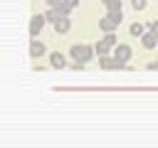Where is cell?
<instances>
[{"instance_id":"2e32d148","label":"cell","mask_w":158,"mask_h":148,"mask_svg":"<svg viewBox=\"0 0 158 148\" xmlns=\"http://www.w3.org/2000/svg\"><path fill=\"white\" fill-rule=\"evenodd\" d=\"M146 27H148L151 32H156V35H158V20H151V22H148Z\"/></svg>"},{"instance_id":"7a4b0ae2","label":"cell","mask_w":158,"mask_h":148,"mask_svg":"<svg viewBox=\"0 0 158 148\" xmlns=\"http://www.w3.org/2000/svg\"><path fill=\"white\" fill-rule=\"evenodd\" d=\"M106 17H111L116 25H121V20H123V12H121V0H114V2H109V5H106Z\"/></svg>"},{"instance_id":"d6986e66","label":"cell","mask_w":158,"mask_h":148,"mask_svg":"<svg viewBox=\"0 0 158 148\" xmlns=\"http://www.w3.org/2000/svg\"><path fill=\"white\" fill-rule=\"evenodd\" d=\"M44 2H47V5H49V7H54V5H59V2H62V0H44Z\"/></svg>"},{"instance_id":"9a60e30c","label":"cell","mask_w":158,"mask_h":148,"mask_svg":"<svg viewBox=\"0 0 158 148\" xmlns=\"http://www.w3.org/2000/svg\"><path fill=\"white\" fill-rule=\"evenodd\" d=\"M131 5H133V10H143L146 7V0H131Z\"/></svg>"},{"instance_id":"277c9868","label":"cell","mask_w":158,"mask_h":148,"mask_svg":"<svg viewBox=\"0 0 158 148\" xmlns=\"http://www.w3.org/2000/svg\"><path fill=\"white\" fill-rule=\"evenodd\" d=\"M114 59L121 62V64H126V62L131 59V47H128V44H116V47H114Z\"/></svg>"},{"instance_id":"e0dca14e","label":"cell","mask_w":158,"mask_h":148,"mask_svg":"<svg viewBox=\"0 0 158 148\" xmlns=\"http://www.w3.org/2000/svg\"><path fill=\"white\" fill-rule=\"evenodd\" d=\"M64 2H67V5H69V7H72V10H74V7H77V5H79V0H64Z\"/></svg>"},{"instance_id":"52a82bcc","label":"cell","mask_w":158,"mask_h":148,"mask_svg":"<svg viewBox=\"0 0 158 148\" xmlns=\"http://www.w3.org/2000/svg\"><path fill=\"white\" fill-rule=\"evenodd\" d=\"M49 64H52V69H64L67 67V59H64L62 52H52L49 54Z\"/></svg>"},{"instance_id":"ffe728a7","label":"cell","mask_w":158,"mask_h":148,"mask_svg":"<svg viewBox=\"0 0 158 148\" xmlns=\"http://www.w3.org/2000/svg\"><path fill=\"white\" fill-rule=\"evenodd\" d=\"M101 2H104V5H109V2H114V0H101Z\"/></svg>"},{"instance_id":"ac0fdd59","label":"cell","mask_w":158,"mask_h":148,"mask_svg":"<svg viewBox=\"0 0 158 148\" xmlns=\"http://www.w3.org/2000/svg\"><path fill=\"white\" fill-rule=\"evenodd\" d=\"M146 69H158V59H156V62H148V64H146Z\"/></svg>"},{"instance_id":"6da1fadb","label":"cell","mask_w":158,"mask_h":148,"mask_svg":"<svg viewBox=\"0 0 158 148\" xmlns=\"http://www.w3.org/2000/svg\"><path fill=\"white\" fill-rule=\"evenodd\" d=\"M69 54H72L77 62L86 64L96 52H94V47H91V44H81V42H77V44H72V47H69Z\"/></svg>"},{"instance_id":"30bf717a","label":"cell","mask_w":158,"mask_h":148,"mask_svg":"<svg viewBox=\"0 0 158 148\" xmlns=\"http://www.w3.org/2000/svg\"><path fill=\"white\" fill-rule=\"evenodd\" d=\"M148 27L143 25V22H133L131 27H128V32H131V37H143V32H146Z\"/></svg>"},{"instance_id":"ba28073f","label":"cell","mask_w":158,"mask_h":148,"mask_svg":"<svg viewBox=\"0 0 158 148\" xmlns=\"http://www.w3.org/2000/svg\"><path fill=\"white\" fill-rule=\"evenodd\" d=\"M69 27H72V22H69V15H67V17H59V20L54 22V30H57L59 35H67V32H69Z\"/></svg>"},{"instance_id":"5b68a950","label":"cell","mask_w":158,"mask_h":148,"mask_svg":"<svg viewBox=\"0 0 158 148\" xmlns=\"http://www.w3.org/2000/svg\"><path fill=\"white\" fill-rule=\"evenodd\" d=\"M44 52H47V47H44L37 37H32V42H30V57H35V59H37V57H42Z\"/></svg>"},{"instance_id":"9c48e42d","label":"cell","mask_w":158,"mask_h":148,"mask_svg":"<svg viewBox=\"0 0 158 148\" xmlns=\"http://www.w3.org/2000/svg\"><path fill=\"white\" fill-rule=\"evenodd\" d=\"M116 27H118V25H116L111 17H101V20H99V30H104V32H114Z\"/></svg>"},{"instance_id":"3957f363","label":"cell","mask_w":158,"mask_h":148,"mask_svg":"<svg viewBox=\"0 0 158 148\" xmlns=\"http://www.w3.org/2000/svg\"><path fill=\"white\" fill-rule=\"evenodd\" d=\"M44 22H47L44 15H32V17H30V37H37L40 30L44 27Z\"/></svg>"},{"instance_id":"8992f818","label":"cell","mask_w":158,"mask_h":148,"mask_svg":"<svg viewBox=\"0 0 158 148\" xmlns=\"http://www.w3.org/2000/svg\"><path fill=\"white\" fill-rule=\"evenodd\" d=\"M141 44H143L146 49H153V47L158 44V35H156V32H151V30H146V32H143V37H141Z\"/></svg>"},{"instance_id":"4fadbf2b","label":"cell","mask_w":158,"mask_h":148,"mask_svg":"<svg viewBox=\"0 0 158 148\" xmlns=\"http://www.w3.org/2000/svg\"><path fill=\"white\" fill-rule=\"evenodd\" d=\"M54 7H57V12H59V15H62V17H67V15H69V12H72V7H69V5H67V2H64V0H62V2H59V5H54Z\"/></svg>"},{"instance_id":"8fae6325","label":"cell","mask_w":158,"mask_h":148,"mask_svg":"<svg viewBox=\"0 0 158 148\" xmlns=\"http://www.w3.org/2000/svg\"><path fill=\"white\" fill-rule=\"evenodd\" d=\"M111 49H114V47H111V44H106V42H104V39H101V42H96V44H94V52H96V54H99V57H106V54H109V52H111Z\"/></svg>"},{"instance_id":"7c38bea8","label":"cell","mask_w":158,"mask_h":148,"mask_svg":"<svg viewBox=\"0 0 158 148\" xmlns=\"http://www.w3.org/2000/svg\"><path fill=\"white\" fill-rule=\"evenodd\" d=\"M44 17H47V22H52V25H54V22H57L62 15L57 12V7H49V10H44Z\"/></svg>"},{"instance_id":"5bb4252c","label":"cell","mask_w":158,"mask_h":148,"mask_svg":"<svg viewBox=\"0 0 158 148\" xmlns=\"http://www.w3.org/2000/svg\"><path fill=\"white\" fill-rule=\"evenodd\" d=\"M104 42H106V44H111V47H116V44H118L114 32H104Z\"/></svg>"}]
</instances>
